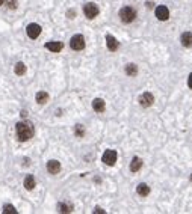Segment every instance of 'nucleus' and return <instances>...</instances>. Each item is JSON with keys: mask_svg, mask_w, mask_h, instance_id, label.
<instances>
[{"mask_svg": "<svg viewBox=\"0 0 192 214\" xmlns=\"http://www.w3.org/2000/svg\"><path fill=\"white\" fill-rule=\"evenodd\" d=\"M67 15H68V18H74V15H76V11H74V9H71V11H68V14H67Z\"/></svg>", "mask_w": 192, "mask_h": 214, "instance_id": "b1692460", "label": "nucleus"}, {"mask_svg": "<svg viewBox=\"0 0 192 214\" xmlns=\"http://www.w3.org/2000/svg\"><path fill=\"white\" fill-rule=\"evenodd\" d=\"M74 133H76V136H77V137H82V136H83V133H85V131H83V127H82V125H76Z\"/></svg>", "mask_w": 192, "mask_h": 214, "instance_id": "4be33fe9", "label": "nucleus"}, {"mask_svg": "<svg viewBox=\"0 0 192 214\" xmlns=\"http://www.w3.org/2000/svg\"><path fill=\"white\" fill-rule=\"evenodd\" d=\"M35 186H36L35 178L32 175H27L26 178H24V187H26V190H34Z\"/></svg>", "mask_w": 192, "mask_h": 214, "instance_id": "dca6fc26", "label": "nucleus"}, {"mask_svg": "<svg viewBox=\"0 0 192 214\" xmlns=\"http://www.w3.org/2000/svg\"><path fill=\"white\" fill-rule=\"evenodd\" d=\"M136 18V11L132 6H124L120 9V20L126 24H130L132 21Z\"/></svg>", "mask_w": 192, "mask_h": 214, "instance_id": "f03ea898", "label": "nucleus"}, {"mask_svg": "<svg viewBox=\"0 0 192 214\" xmlns=\"http://www.w3.org/2000/svg\"><path fill=\"white\" fill-rule=\"evenodd\" d=\"M6 3H8V8H11V9L17 8V0H6Z\"/></svg>", "mask_w": 192, "mask_h": 214, "instance_id": "5701e85b", "label": "nucleus"}, {"mask_svg": "<svg viewBox=\"0 0 192 214\" xmlns=\"http://www.w3.org/2000/svg\"><path fill=\"white\" fill-rule=\"evenodd\" d=\"M94 213H101V214H103V213H105V210H101V208H98V207H97L96 210H94Z\"/></svg>", "mask_w": 192, "mask_h": 214, "instance_id": "bb28decb", "label": "nucleus"}, {"mask_svg": "<svg viewBox=\"0 0 192 214\" xmlns=\"http://www.w3.org/2000/svg\"><path fill=\"white\" fill-rule=\"evenodd\" d=\"M191 180H192V175H191Z\"/></svg>", "mask_w": 192, "mask_h": 214, "instance_id": "c85d7f7f", "label": "nucleus"}, {"mask_svg": "<svg viewBox=\"0 0 192 214\" xmlns=\"http://www.w3.org/2000/svg\"><path fill=\"white\" fill-rule=\"evenodd\" d=\"M106 45H107V48H109L111 52H117L118 47H120V42L115 39L112 35H106Z\"/></svg>", "mask_w": 192, "mask_h": 214, "instance_id": "1a4fd4ad", "label": "nucleus"}, {"mask_svg": "<svg viewBox=\"0 0 192 214\" xmlns=\"http://www.w3.org/2000/svg\"><path fill=\"white\" fill-rule=\"evenodd\" d=\"M154 12H156L157 20H160V21H166V20L169 18V11H168V8L163 6V5L157 6V8L154 9Z\"/></svg>", "mask_w": 192, "mask_h": 214, "instance_id": "6e6552de", "label": "nucleus"}, {"mask_svg": "<svg viewBox=\"0 0 192 214\" xmlns=\"http://www.w3.org/2000/svg\"><path fill=\"white\" fill-rule=\"evenodd\" d=\"M3 2H5V0H0V5H3Z\"/></svg>", "mask_w": 192, "mask_h": 214, "instance_id": "cd10ccee", "label": "nucleus"}, {"mask_svg": "<svg viewBox=\"0 0 192 214\" xmlns=\"http://www.w3.org/2000/svg\"><path fill=\"white\" fill-rule=\"evenodd\" d=\"M47 171H49V173H52V175L59 173V171H61V163L58 162V160H50V162L47 163Z\"/></svg>", "mask_w": 192, "mask_h": 214, "instance_id": "9d476101", "label": "nucleus"}, {"mask_svg": "<svg viewBox=\"0 0 192 214\" xmlns=\"http://www.w3.org/2000/svg\"><path fill=\"white\" fill-rule=\"evenodd\" d=\"M92 109H94L97 113H101V112H105V109H106L105 101H103L101 98H96V100L92 101Z\"/></svg>", "mask_w": 192, "mask_h": 214, "instance_id": "ddd939ff", "label": "nucleus"}, {"mask_svg": "<svg viewBox=\"0 0 192 214\" xmlns=\"http://www.w3.org/2000/svg\"><path fill=\"white\" fill-rule=\"evenodd\" d=\"M47 101H49V94L44 92V91H39V92L36 94V103L38 104H45Z\"/></svg>", "mask_w": 192, "mask_h": 214, "instance_id": "f3484780", "label": "nucleus"}, {"mask_svg": "<svg viewBox=\"0 0 192 214\" xmlns=\"http://www.w3.org/2000/svg\"><path fill=\"white\" fill-rule=\"evenodd\" d=\"M136 193H138L139 196H148V193H150V187L147 186V184L141 182L139 186L136 187Z\"/></svg>", "mask_w": 192, "mask_h": 214, "instance_id": "2eb2a0df", "label": "nucleus"}, {"mask_svg": "<svg viewBox=\"0 0 192 214\" xmlns=\"http://www.w3.org/2000/svg\"><path fill=\"white\" fill-rule=\"evenodd\" d=\"M188 86H189V87L192 89V72L189 74V78H188Z\"/></svg>", "mask_w": 192, "mask_h": 214, "instance_id": "393cba45", "label": "nucleus"}, {"mask_svg": "<svg viewBox=\"0 0 192 214\" xmlns=\"http://www.w3.org/2000/svg\"><path fill=\"white\" fill-rule=\"evenodd\" d=\"M26 33L30 39H36V38L41 35V26L36 24V23H30V24L26 27Z\"/></svg>", "mask_w": 192, "mask_h": 214, "instance_id": "423d86ee", "label": "nucleus"}, {"mask_svg": "<svg viewBox=\"0 0 192 214\" xmlns=\"http://www.w3.org/2000/svg\"><path fill=\"white\" fill-rule=\"evenodd\" d=\"M142 167V160L139 157H133V160L130 162V171L132 172H138Z\"/></svg>", "mask_w": 192, "mask_h": 214, "instance_id": "4468645a", "label": "nucleus"}, {"mask_svg": "<svg viewBox=\"0 0 192 214\" xmlns=\"http://www.w3.org/2000/svg\"><path fill=\"white\" fill-rule=\"evenodd\" d=\"M15 131H17V139L20 140V142H26V140H29L30 137H34V133H35L34 125H32L30 122H23V121L17 124Z\"/></svg>", "mask_w": 192, "mask_h": 214, "instance_id": "f257e3e1", "label": "nucleus"}, {"mask_svg": "<svg viewBox=\"0 0 192 214\" xmlns=\"http://www.w3.org/2000/svg\"><path fill=\"white\" fill-rule=\"evenodd\" d=\"M153 5H154L153 2H147V3H145V6H147L148 9H153Z\"/></svg>", "mask_w": 192, "mask_h": 214, "instance_id": "a878e982", "label": "nucleus"}, {"mask_svg": "<svg viewBox=\"0 0 192 214\" xmlns=\"http://www.w3.org/2000/svg\"><path fill=\"white\" fill-rule=\"evenodd\" d=\"M70 47L73 50H76V52L83 50L85 48V38H83V35H74L70 41Z\"/></svg>", "mask_w": 192, "mask_h": 214, "instance_id": "7ed1b4c3", "label": "nucleus"}, {"mask_svg": "<svg viewBox=\"0 0 192 214\" xmlns=\"http://www.w3.org/2000/svg\"><path fill=\"white\" fill-rule=\"evenodd\" d=\"M126 74L130 76V77L136 76V74H138V67H136L135 63H129V65H126Z\"/></svg>", "mask_w": 192, "mask_h": 214, "instance_id": "a211bd4d", "label": "nucleus"}, {"mask_svg": "<svg viewBox=\"0 0 192 214\" xmlns=\"http://www.w3.org/2000/svg\"><path fill=\"white\" fill-rule=\"evenodd\" d=\"M45 48L50 50L52 53H59L64 48V44L58 42V41H52V42H45Z\"/></svg>", "mask_w": 192, "mask_h": 214, "instance_id": "9b49d317", "label": "nucleus"}, {"mask_svg": "<svg viewBox=\"0 0 192 214\" xmlns=\"http://www.w3.org/2000/svg\"><path fill=\"white\" fill-rule=\"evenodd\" d=\"M117 157H118L117 151H114V149H106L103 157H101V160H103V163L107 164V166H114L115 162H117Z\"/></svg>", "mask_w": 192, "mask_h": 214, "instance_id": "39448f33", "label": "nucleus"}, {"mask_svg": "<svg viewBox=\"0 0 192 214\" xmlns=\"http://www.w3.org/2000/svg\"><path fill=\"white\" fill-rule=\"evenodd\" d=\"M14 71H15V74H17V76H23V74L26 72V65H24L23 62H18V63H15V68H14Z\"/></svg>", "mask_w": 192, "mask_h": 214, "instance_id": "aec40b11", "label": "nucleus"}, {"mask_svg": "<svg viewBox=\"0 0 192 214\" xmlns=\"http://www.w3.org/2000/svg\"><path fill=\"white\" fill-rule=\"evenodd\" d=\"M180 41H182V45H183V47L191 48L192 47V33L191 32H183L182 36H180Z\"/></svg>", "mask_w": 192, "mask_h": 214, "instance_id": "f8f14e48", "label": "nucleus"}, {"mask_svg": "<svg viewBox=\"0 0 192 214\" xmlns=\"http://www.w3.org/2000/svg\"><path fill=\"white\" fill-rule=\"evenodd\" d=\"M154 103V97H153V94H150V92H144V94L139 97V104L142 106V107H150L151 104Z\"/></svg>", "mask_w": 192, "mask_h": 214, "instance_id": "0eeeda50", "label": "nucleus"}, {"mask_svg": "<svg viewBox=\"0 0 192 214\" xmlns=\"http://www.w3.org/2000/svg\"><path fill=\"white\" fill-rule=\"evenodd\" d=\"M58 210H59L61 213H71V211H73V205H71V204H67V202H61V204L58 205Z\"/></svg>", "mask_w": 192, "mask_h": 214, "instance_id": "6ab92c4d", "label": "nucleus"}, {"mask_svg": "<svg viewBox=\"0 0 192 214\" xmlns=\"http://www.w3.org/2000/svg\"><path fill=\"white\" fill-rule=\"evenodd\" d=\"M3 213H5V214H8V213L17 214V210L14 208V205H5V207H3Z\"/></svg>", "mask_w": 192, "mask_h": 214, "instance_id": "412c9836", "label": "nucleus"}, {"mask_svg": "<svg viewBox=\"0 0 192 214\" xmlns=\"http://www.w3.org/2000/svg\"><path fill=\"white\" fill-rule=\"evenodd\" d=\"M98 12H100V9L97 6L96 3H86L85 6H83V14H85V17L89 18V20H92V18H96L98 15Z\"/></svg>", "mask_w": 192, "mask_h": 214, "instance_id": "20e7f679", "label": "nucleus"}]
</instances>
